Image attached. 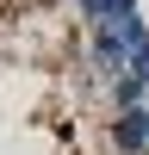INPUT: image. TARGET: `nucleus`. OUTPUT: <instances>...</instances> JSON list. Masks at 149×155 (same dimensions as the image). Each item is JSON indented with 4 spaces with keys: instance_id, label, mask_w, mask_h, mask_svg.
<instances>
[{
    "instance_id": "obj_1",
    "label": "nucleus",
    "mask_w": 149,
    "mask_h": 155,
    "mask_svg": "<svg viewBox=\"0 0 149 155\" xmlns=\"http://www.w3.org/2000/svg\"><path fill=\"white\" fill-rule=\"evenodd\" d=\"M131 12H137V0H74V19H87L93 31L112 19H131Z\"/></svg>"
}]
</instances>
